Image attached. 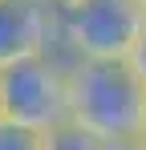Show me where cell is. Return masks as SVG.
I'll return each instance as SVG.
<instances>
[{"instance_id":"cell-1","label":"cell","mask_w":146,"mask_h":150,"mask_svg":"<svg viewBox=\"0 0 146 150\" xmlns=\"http://www.w3.org/2000/svg\"><path fill=\"white\" fill-rule=\"evenodd\" d=\"M69 118L106 142H130L146 118V81L126 57L77 61L69 69Z\"/></svg>"},{"instance_id":"cell-2","label":"cell","mask_w":146,"mask_h":150,"mask_svg":"<svg viewBox=\"0 0 146 150\" xmlns=\"http://www.w3.org/2000/svg\"><path fill=\"white\" fill-rule=\"evenodd\" d=\"M61 12V37L53 45V57L77 65V61H122L130 57L146 12L138 0H77Z\"/></svg>"},{"instance_id":"cell-3","label":"cell","mask_w":146,"mask_h":150,"mask_svg":"<svg viewBox=\"0 0 146 150\" xmlns=\"http://www.w3.org/2000/svg\"><path fill=\"white\" fill-rule=\"evenodd\" d=\"M0 118L45 134L69 118V65L53 53H33L0 65Z\"/></svg>"},{"instance_id":"cell-4","label":"cell","mask_w":146,"mask_h":150,"mask_svg":"<svg viewBox=\"0 0 146 150\" xmlns=\"http://www.w3.org/2000/svg\"><path fill=\"white\" fill-rule=\"evenodd\" d=\"M61 37V12L53 0H0V65L33 53H53Z\"/></svg>"},{"instance_id":"cell-5","label":"cell","mask_w":146,"mask_h":150,"mask_svg":"<svg viewBox=\"0 0 146 150\" xmlns=\"http://www.w3.org/2000/svg\"><path fill=\"white\" fill-rule=\"evenodd\" d=\"M114 142H106V138H97L94 130H85V126H77L73 118H65L61 126H53L41 134V150H110Z\"/></svg>"},{"instance_id":"cell-6","label":"cell","mask_w":146,"mask_h":150,"mask_svg":"<svg viewBox=\"0 0 146 150\" xmlns=\"http://www.w3.org/2000/svg\"><path fill=\"white\" fill-rule=\"evenodd\" d=\"M0 150H41V134L0 118Z\"/></svg>"},{"instance_id":"cell-7","label":"cell","mask_w":146,"mask_h":150,"mask_svg":"<svg viewBox=\"0 0 146 150\" xmlns=\"http://www.w3.org/2000/svg\"><path fill=\"white\" fill-rule=\"evenodd\" d=\"M126 61H130V65H134V73L146 81V25H142V33H138V41H134V49H130Z\"/></svg>"},{"instance_id":"cell-8","label":"cell","mask_w":146,"mask_h":150,"mask_svg":"<svg viewBox=\"0 0 146 150\" xmlns=\"http://www.w3.org/2000/svg\"><path fill=\"white\" fill-rule=\"evenodd\" d=\"M110 150H146V142H138V138H130V142H114Z\"/></svg>"},{"instance_id":"cell-9","label":"cell","mask_w":146,"mask_h":150,"mask_svg":"<svg viewBox=\"0 0 146 150\" xmlns=\"http://www.w3.org/2000/svg\"><path fill=\"white\" fill-rule=\"evenodd\" d=\"M53 4H57V8H69V4H77V0H53Z\"/></svg>"},{"instance_id":"cell-10","label":"cell","mask_w":146,"mask_h":150,"mask_svg":"<svg viewBox=\"0 0 146 150\" xmlns=\"http://www.w3.org/2000/svg\"><path fill=\"white\" fill-rule=\"evenodd\" d=\"M138 142H146V118H142V130H138Z\"/></svg>"},{"instance_id":"cell-11","label":"cell","mask_w":146,"mask_h":150,"mask_svg":"<svg viewBox=\"0 0 146 150\" xmlns=\"http://www.w3.org/2000/svg\"><path fill=\"white\" fill-rule=\"evenodd\" d=\"M138 8H142V12H146V0H138Z\"/></svg>"}]
</instances>
